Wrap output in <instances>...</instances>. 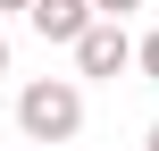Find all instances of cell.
Returning <instances> with one entry per match:
<instances>
[{
  "label": "cell",
  "mask_w": 159,
  "mask_h": 151,
  "mask_svg": "<svg viewBox=\"0 0 159 151\" xmlns=\"http://www.w3.org/2000/svg\"><path fill=\"white\" fill-rule=\"evenodd\" d=\"M143 151H159V126H151V134H143Z\"/></svg>",
  "instance_id": "cell-8"
},
{
  "label": "cell",
  "mask_w": 159,
  "mask_h": 151,
  "mask_svg": "<svg viewBox=\"0 0 159 151\" xmlns=\"http://www.w3.org/2000/svg\"><path fill=\"white\" fill-rule=\"evenodd\" d=\"M0 17H25V0H0Z\"/></svg>",
  "instance_id": "cell-6"
},
{
  "label": "cell",
  "mask_w": 159,
  "mask_h": 151,
  "mask_svg": "<svg viewBox=\"0 0 159 151\" xmlns=\"http://www.w3.org/2000/svg\"><path fill=\"white\" fill-rule=\"evenodd\" d=\"M126 8H143V0H92V17H126Z\"/></svg>",
  "instance_id": "cell-5"
},
{
  "label": "cell",
  "mask_w": 159,
  "mask_h": 151,
  "mask_svg": "<svg viewBox=\"0 0 159 151\" xmlns=\"http://www.w3.org/2000/svg\"><path fill=\"white\" fill-rule=\"evenodd\" d=\"M0 151H8V143H0Z\"/></svg>",
  "instance_id": "cell-9"
},
{
  "label": "cell",
  "mask_w": 159,
  "mask_h": 151,
  "mask_svg": "<svg viewBox=\"0 0 159 151\" xmlns=\"http://www.w3.org/2000/svg\"><path fill=\"white\" fill-rule=\"evenodd\" d=\"M0 76H8V34H0Z\"/></svg>",
  "instance_id": "cell-7"
},
{
  "label": "cell",
  "mask_w": 159,
  "mask_h": 151,
  "mask_svg": "<svg viewBox=\"0 0 159 151\" xmlns=\"http://www.w3.org/2000/svg\"><path fill=\"white\" fill-rule=\"evenodd\" d=\"M134 67H143V84H159V25L143 34V42H134Z\"/></svg>",
  "instance_id": "cell-4"
},
{
  "label": "cell",
  "mask_w": 159,
  "mask_h": 151,
  "mask_svg": "<svg viewBox=\"0 0 159 151\" xmlns=\"http://www.w3.org/2000/svg\"><path fill=\"white\" fill-rule=\"evenodd\" d=\"M67 50H75V76H101V84L134 67V34H126V17H92Z\"/></svg>",
  "instance_id": "cell-2"
},
{
  "label": "cell",
  "mask_w": 159,
  "mask_h": 151,
  "mask_svg": "<svg viewBox=\"0 0 159 151\" xmlns=\"http://www.w3.org/2000/svg\"><path fill=\"white\" fill-rule=\"evenodd\" d=\"M25 25H34L42 42H75V34L92 25V0H25Z\"/></svg>",
  "instance_id": "cell-3"
},
{
  "label": "cell",
  "mask_w": 159,
  "mask_h": 151,
  "mask_svg": "<svg viewBox=\"0 0 159 151\" xmlns=\"http://www.w3.org/2000/svg\"><path fill=\"white\" fill-rule=\"evenodd\" d=\"M17 126H25V143H75L84 134V84L75 76H34L17 92Z\"/></svg>",
  "instance_id": "cell-1"
}]
</instances>
